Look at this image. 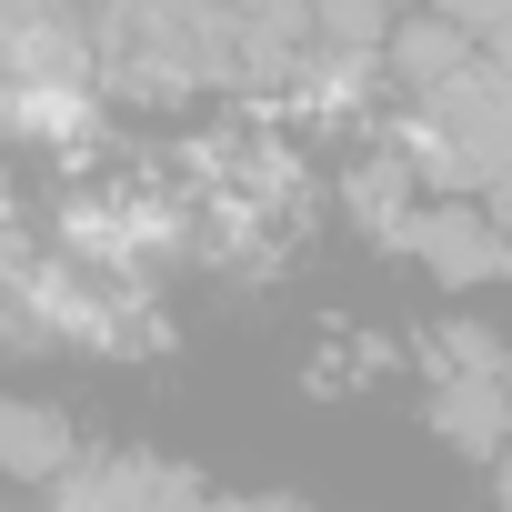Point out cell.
Masks as SVG:
<instances>
[{
  "label": "cell",
  "mask_w": 512,
  "mask_h": 512,
  "mask_svg": "<svg viewBox=\"0 0 512 512\" xmlns=\"http://www.w3.org/2000/svg\"><path fill=\"white\" fill-rule=\"evenodd\" d=\"M482 211H492V221L512 231V181H492V201H482Z\"/></svg>",
  "instance_id": "cell-8"
},
{
  "label": "cell",
  "mask_w": 512,
  "mask_h": 512,
  "mask_svg": "<svg viewBox=\"0 0 512 512\" xmlns=\"http://www.w3.org/2000/svg\"><path fill=\"white\" fill-rule=\"evenodd\" d=\"M81 462H91V442H81V422L61 402L0 392V482H11V492H61Z\"/></svg>",
  "instance_id": "cell-4"
},
{
  "label": "cell",
  "mask_w": 512,
  "mask_h": 512,
  "mask_svg": "<svg viewBox=\"0 0 512 512\" xmlns=\"http://www.w3.org/2000/svg\"><path fill=\"white\" fill-rule=\"evenodd\" d=\"M0 211H11V181H0Z\"/></svg>",
  "instance_id": "cell-9"
},
{
  "label": "cell",
  "mask_w": 512,
  "mask_h": 512,
  "mask_svg": "<svg viewBox=\"0 0 512 512\" xmlns=\"http://www.w3.org/2000/svg\"><path fill=\"white\" fill-rule=\"evenodd\" d=\"M201 502H211V482L171 452H141V442L91 452L61 492H41V512H201Z\"/></svg>",
  "instance_id": "cell-3"
},
{
  "label": "cell",
  "mask_w": 512,
  "mask_h": 512,
  "mask_svg": "<svg viewBox=\"0 0 512 512\" xmlns=\"http://www.w3.org/2000/svg\"><path fill=\"white\" fill-rule=\"evenodd\" d=\"M392 251H402L422 282H442V292H502L512 282V231L482 201H422Z\"/></svg>",
  "instance_id": "cell-2"
},
{
  "label": "cell",
  "mask_w": 512,
  "mask_h": 512,
  "mask_svg": "<svg viewBox=\"0 0 512 512\" xmlns=\"http://www.w3.org/2000/svg\"><path fill=\"white\" fill-rule=\"evenodd\" d=\"M492 512H512V452L492 462Z\"/></svg>",
  "instance_id": "cell-7"
},
{
  "label": "cell",
  "mask_w": 512,
  "mask_h": 512,
  "mask_svg": "<svg viewBox=\"0 0 512 512\" xmlns=\"http://www.w3.org/2000/svg\"><path fill=\"white\" fill-rule=\"evenodd\" d=\"M422 422H432V442H452L482 472L512 452V342L492 322H432L422 332Z\"/></svg>",
  "instance_id": "cell-1"
},
{
  "label": "cell",
  "mask_w": 512,
  "mask_h": 512,
  "mask_svg": "<svg viewBox=\"0 0 512 512\" xmlns=\"http://www.w3.org/2000/svg\"><path fill=\"white\" fill-rule=\"evenodd\" d=\"M342 211H352L372 241H402V221L422 211V181H412V161H402L392 141L352 151V161H342Z\"/></svg>",
  "instance_id": "cell-5"
},
{
  "label": "cell",
  "mask_w": 512,
  "mask_h": 512,
  "mask_svg": "<svg viewBox=\"0 0 512 512\" xmlns=\"http://www.w3.org/2000/svg\"><path fill=\"white\" fill-rule=\"evenodd\" d=\"M201 512H322V502H302V492H211Z\"/></svg>",
  "instance_id": "cell-6"
}]
</instances>
